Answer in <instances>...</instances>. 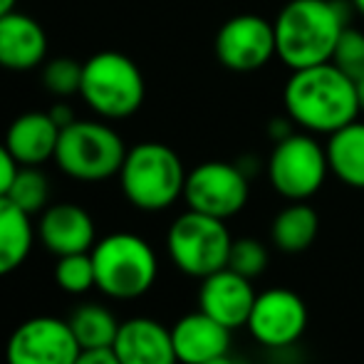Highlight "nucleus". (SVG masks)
I'll list each match as a JSON object with an SVG mask.
<instances>
[{"label":"nucleus","mask_w":364,"mask_h":364,"mask_svg":"<svg viewBox=\"0 0 364 364\" xmlns=\"http://www.w3.org/2000/svg\"><path fill=\"white\" fill-rule=\"evenodd\" d=\"M283 100L292 122L327 136L355 122L362 112L355 80L335 63L292 70Z\"/></svg>","instance_id":"obj_1"},{"label":"nucleus","mask_w":364,"mask_h":364,"mask_svg":"<svg viewBox=\"0 0 364 364\" xmlns=\"http://www.w3.org/2000/svg\"><path fill=\"white\" fill-rule=\"evenodd\" d=\"M43 85L50 95L68 100L73 95H80L82 85V63L73 58H53L43 65Z\"/></svg>","instance_id":"obj_25"},{"label":"nucleus","mask_w":364,"mask_h":364,"mask_svg":"<svg viewBox=\"0 0 364 364\" xmlns=\"http://www.w3.org/2000/svg\"><path fill=\"white\" fill-rule=\"evenodd\" d=\"M248 196V176L235 164L203 161L186 173L183 201L191 211L228 220L243 211Z\"/></svg>","instance_id":"obj_9"},{"label":"nucleus","mask_w":364,"mask_h":364,"mask_svg":"<svg viewBox=\"0 0 364 364\" xmlns=\"http://www.w3.org/2000/svg\"><path fill=\"white\" fill-rule=\"evenodd\" d=\"M330 173L327 151L310 134H288L275 144L268 161L273 188L288 201H307L315 196Z\"/></svg>","instance_id":"obj_8"},{"label":"nucleus","mask_w":364,"mask_h":364,"mask_svg":"<svg viewBox=\"0 0 364 364\" xmlns=\"http://www.w3.org/2000/svg\"><path fill=\"white\" fill-rule=\"evenodd\" d=\"M186 168L178 154L161 141H141L127 149L119 168V186L134 208L146 213L164 211L183 196Z\"/></svg>","instance_id":"obj_3"},{"label":"nucleus","mask_w":364,"mask_h":364,"mask_svg":"<svg viewBox=\"0 0 364 364\" xmlns=\"http://www.w3.org/2000/svg\"><path fill=\"white\" fill-rule=\"evenodd\" d=\"M317 230H320V218L315 208L305 201H292L275 216L270 235H273L275 248L295 255L315 243Z\"/></svg>","instance_id":"obj_21"},{"label":"nucleus","mask_w":364,"mask_h":364,"mask_svg":"<svg viewBox=\"0 0 364 364\" xmlns=\"http://www.w3.org/2000/svg\"><path fill=\"white\" fill-rule=\"evenodd\" d=\"M225 268L235 270V273H240L248 280H255L268 268V250L255 238H238L230 245L228 265Z\"/></svg>","instance_id":"obj_26"},{"label":"nucleus","mask_w":364,"mask_h":364,"mask_svg":"<svg viewBox=\"0 0 364 364\" xmlns=\"http://www.w3.org/2000/svg\"><path fill=\"white\" fill-rule=\"evenodd\" d=\"M355 87H357V97H360V107L364 109V75L357 77L355 80Z\"/></svg>","instance_id":"obj_31"},{"label":"nucleus","mask_w":364,"mask_h":364,"mask_svg":"<svg viewBox=\"0 0 364 364\" xmlns=\"http://www.w3.org/2000/svg\"><path fill=\"white\" fill-rule=\"evenodd\" d=\"M48 112H50V117H53V119L58 122L60 129H65V127H70V124H73V122L77 119V117H75V109L68 105V102H55V105L50 107Z\"/></svg>","instance_id":"obj_30"},{"label":"nucleus","mask_w":364,"mask_h":364,"mask_svg":"<svg viewBox=\"0 0 364 364\" xmlns=\"http://www.w3.org/2000/svg\"><path fill=\"white\" fill-rule=\"evenodd\" d=\"M8 198L28 216H40L50 206V178L40 166H20Z\"/></svg>","instance_id":"obj_23"},{"label":"nucleus","mask_w":364,"mask_h":364,"mask_svg":"<svg viewBox=\"0 0 364 364\" xmlns=\"http://www.w3.org/2000/svg\"><path fill=\"white\" fill-rule=\"evenodd\" d=\"M337 68L345 75H350L352 80L364 75V33L355 28H345V33L340 35L335 45V53H332V60Z\"/></svg>","instance_id":"obj_27"},{"label":"nucleus","mask_w":364,"mask_h":364,"mask_svg":"<svg viewBox=\"0 0 364 364\" xmlns=\"http://www.w3.org/2000/svg\"><path fill=\"white\" fill-rule=\"evenodd\" d=\"M230 238L225 220L206 216L188 208L181 213L166 233V250L178 270L188 278H208L228 265Z\"/></svg>","instance_id":"obj_7"},{"label":"nucleus","mask_w":364,"mask_h":364,"mask_svg":"<svg viewBox=\"0 0 364 364\" xmlns=\"http://www.w3.org/2000/svg\"><path fill=\"white\" fill-rule=\"evenodd\" d=\"M68 325L82 350H107L114 345L122 322L117 320L109 307L100 305V302H82V305L73 307Z\"/></svg>","instance_id":"obj_22"},{"label":"nucleus","mask_w":364,"mask_h":364,"mask_svg":"<svg viewBox=\"0 0 364 364\" xmlns=\"http://www.w3.org/2000/svg\"><path fill=\"white\" fill-rule=\"evenodd\" d=\"M48 60V35L28 13L10 10L0 18V68L28 73Z\"/></svg>","instance_id":"obj_15"},{"label":"nucleus","mask_w":364,"mask_h":364,"mask_svg":"<svg viewBox=\"0 0 364 364\" xmlns=\"http://www.w3.org/2000/svg\"><path fill=\"white\" fill-rule=\"evenodd\" d=\"M97 290L112 300H136L154 288L159 260L141 235L117 230L92 248Z\"/></svg>","instance_id":"obj_5"},{"label":"nucleus","mask_w":364,"mask_h":364,"mask_svg":"<svg viewBox=\"0 0 364 364\" xmlns=\"http://www.w3.org/2000/svg\"><path fill=\"white\" fill-rule=\"evenodd\" d=\"M203 364H238V362H235L233 357H230V352H228V355H220V357H216V360H208Z\"/></svg>","instance_id":"obj_33"},{"label":"nucleus","mask_w":364,"mask_h":364,"mask_svg":"<svg viewBox=\"0 0 364 364\" xmlns=\"http://www.w3.org/2000/svg\"><path fill=\"white\" fill-rule=\"evenodd\" d=\"M60 132L50 112H25L10 122L3 141L20 166H43L55 159Z\"/></svg>","instance_id":"obj_18"},{"label":"nucleus","mask_w":364,"mask_h":364,"mask_svg":"<svg viewBox=\"0 0 364 364\" xmlns=\"http://www.w3.org/2000/svg\"><path fill=\"white\" fill-rule=\"evenodd\" d=\"M127 146L119 132L107 122L75 119L60 132L55 164L65 176L82 183H100L119 176Z\"/></svg>","instance_id":"obj_6"},{"label":"nucleus","mask_w":364,"mask_h":364,"mask_svg":"<svg viewBox=\"0 0 364 364\" xmlns=\"http://www.w3.org/2000/svg\"><path fill=\"white\" fill-rule=\"evenodd\" d=\"M82 355L68 320L40 315L13 330L5 345V364H75Z\"/></svg>","instance_id":"obj_10"},{"label":"nucleus","mask_w":364,"mask_h":364,"mask_svg":"<svg viewBox=\"0 0 364 364\" xmlns=\"http://www.w3.org/2000/svg\"><path fill=\"white\" fill-rule=\"evenodd\" d=\"M273 25L278 58L290 70L330 63L347 28L345 10L337 0H290Z\"/></svg>","instance_id":"obj_2"},{"label":"nucleus","mask_w":364,"mask_h":364,"mask_svg":"<svg viewBox=\"0 0 364 364\" xmlns=\"http://www.w3.org/2000/svg\"><path fill=\"white\" fill-rule=\"evenodd\" d=\"M255 297L258 295L253 290V280L243 278L230 268H223L201 280L198 310L211 315L228 330H238V327L248 325Z\"/></svg>","instance_id":"obj_14"},{"label":"nucleus","mask_w":364,"mask_h":364,"mask_svg":"<svg viewBox=\"0 0 364 364\" xmlns=\"http://www.w3.org/2000/svg\"><path fill=\"white\" fill-rule=\"evenodd\" d=\"M35 233L33 216L20 211L8 196H0V278L15 273L28 260Z\"/></svg>","instance_id":"obj_19"},{"label":"nucleus","mask_w":364,"mask_h":364,"mask_svg":"<svg viewBox=\"0 0 364 364\" xmlns=\"http://www.w3.org/2000/svg\"><path fill=\"white\" fill-rule=\"evenodd\" d=\"M38 240L55 258L90 253L97 243V225L77 203H50L38 218Z\"/></svg>","instance_id":"obj_13"},{"label":"nucleus","mask_w":364,"mask_h":364,"mask_svg":"<svg viewBox=\"0 0 364 364\" xmlns=\"http://www.w3.org/2000/svg\"><path fill=\"white\" fill-rule=\"evenodd\" d=\"M352 5H355V8L364 15V0H352Z\"/></svg>","instance_id":"obj_34"},{"label":"nucleus","mask_w":364,"mask_h":364,"mask_svg":"<svg viewBox=\"0 0 364 364\" xmlns=\"http://www.w3.org/2000/svg\"><path fill=\"white\" fill-rule=\"evenodd\" d=\"M250 335L265 347L283 350L307 330V305L288 288H270L255 297L248 325Z\"/></svg>","instance_id":"obj_12"},{"label":"nucleus","mask_w":364,"mask_h":364,"mask_svg":"<svg viewBox=\"0 0 364 364\" xmlns=\"http://www.w3.org/2000/svg\"><path fill=\"white\" fill-rule=\"evenodd\" d=\"M230 332L203 310L183 315L171 327L173 350L181 364H203L230 352Z\"/></svg>","instance_id":"obj_17"},{"label":"nucleus","mask_w":364,"mask_h":364,"mask_svg":"<svg viewBox=\"0 0 364 364\" xmlns=\"http://www.w3.org/2000/svg\"><path fill=\"white\" fill-rule=\"evenodd\" d=\"M75 364H122L117 360L114 350L107 347V350H82V355L77 357Z\"/></svg>","instance_id":"obj_29"},{"label":"nucleus","mask_w":364,"mask_h":364,"mask_svg":"<svg viewBox=\"0 0 364 364\" xmlns=\"http://www.w3.org/2000/svg\"><path fill=\"white\" fill-rule=\"evenodd\" d=\"M18 168H20V164L15 161V156L10 154V149L5 146V141H0V196H8L10 183H13Z\"/></svg>","instance_id":"obj_28"},{"label":"nucleus","mask_w":364,"mask_h":364,"mask_svg":"<svg viewBox=\"0 0 364 364\" xmlns=\"http://www.w3.org/2000/svg\"><path fill=\"white\" fill-rule=\"evenodd\" d=\"M55 283L60 285L70 295H85L92 288H97L95 280V263H92V250L90 253H75L58 258L55 265Z\"/></svg>","instance_id":"obj_24"},{"label":"nucleus","mask_w":364,"mask_h":364,"mask_svg":"<svg viewBox=\"0 0 364 364\" xmlns=\"http://www.w3.org/2000/svg\"><path fill=\"white\" fill-rule=\"evenodd\" d=\"M330 173L352 188H364V124L350 122L342 129L332 132L325 146Z\"/></svg>","instance_id":"obj_20"},{"label":"nucleus","mask_w":364,"mask_h":364,"mask_svg":"<svg viewBox=\"0 0 364 364\" xmlns=\"http://www.w3.org/2000/svg\"><path fill=\"white\" fill-rule=\"evenodd\" d=\"M80 97L100 119H127L144 105V75L132 58L102 50L82 63Z\"/></svg>","instance_id":"obj_4"},{"label":"nucleus","mask_w":364,"mask_h":364,"mask_svg":"<svg viewBox=\"0 0 364 364\" xmlns=\"http://www.w3.org/2000/svg\"><path fill=\"white\" fill-rule=\"evenodd\" d=\"M15 5H18V0H0V18L5 13H10V10H15Z\"/></svg>","instance_id":"obj_32"},{"label":"nucleus","mask_w":364,"mask_h":364,"mask_svg":"<svg viewBox=\"0 0 364 364\" xmlns=\"http://www.w3.org/2000/svg\"><path fill=\"white\" fill-rule=\"evenodd\" d=\"M112 350L122 364H178L171 327H164L151 317L122 322Z\"/></svg>","instance_id":"obj_16"},{"label":"nucleus","mask_w":364,"mask_h":364,"mask_svg":"<svg viewBox=\"0 0 364 364\" xmlns=\"http://www.w3.org/2000/svg\"><path fill=\"white\" fill-rule=\"evenodd\" d=\"M213 50L225 70L255 73L278 55L275 25L253 13L233 15L220 25Z\"/></svg>","instance_id":"obj_11"}]
</instances>
